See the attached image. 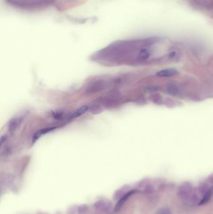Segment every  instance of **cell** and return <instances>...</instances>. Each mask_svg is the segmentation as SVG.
<instances>
[{
	"label": "cell",
	"instance_id": "obj_5",
	"mask_svg": "<svg viewBox=\"0 0 213 214\" xmlns=\"http://www.w3.org/2000/svg\"><path fill=\"white\" fill-rule=\"evenodd\" d=\"M89 109V107L88 106H83L81 107L80 108L78 109L77 110L74 112L73 114H72L70 117V120H73L75 118H77L79 117L82 116V115L84 113H86Z\"/></svg>",
	"mask_w": 213,
	"mask_h": 214
},
{
	"label": "cell",
	"instance_id": "obj_3",
	"mask_svg": "<svg viewBox=\"0 0 213 214\" xmlns=\"http://www.w3.org/2000/svg\"><path fill=\"white\" fill-rule=\"evenodd\" d=\"M54 128H56V127H48V128H44V129H42L41 130L38 131L33 136V140H32L33 143H35V142H36V141L39 139L42 135L47 134V133L53 131Z\"/></svg>",
	"mask_w": 213,
	"mask_h": 214
},
{
	"label": "cell",
	"instance_id": "obj_4",
	"mask_svg": "<svg viewBox=\"0 0 213 214\" xmlns=\"http://www.w3.org/2000/svg\"><path fill=\"white\" fill-rule=\"evenodd\" d=\"M110 207L111 204L104 200H99L95 204V207L101 211H108Z\"/></svg>",
	"mask_w": 213,
	"mask_h": 214
},
{
	"label": "cell",
	"instance_id": "obj_1",
	"mask_svg": "<svg viewBox=\"0 0 213 214\" xmlns=\"http://www.w3.org/2000/svg\"><path fill=\"white\" fill-rule=\"evenodd\" d=\"M112 82H108V81L100 79L97 80L95 82H93L87 88V92L88 93H97L100 91L103 90L109 86L110 83Z\"/></svg>",
	"mask_w": 213,
	"mask_h": 214
},
{
	"label": "cell",
	"instance_id": "obj_8",
	"mask_svg": "<svg viewBox=\"0 0 213 214\" xmlns=\"http://www.w3.org/2000/svg\"><path fill=\"white\" fill-rule=\"evenodd\" d=\"M213 194V187L211 188L210 190H208L207 191V192L206 193L205 195L203 197V199L201 200V202H199V205H204L206 204V203H207L210 200L211 197Z\"/></svg>",
	"mask_w": 213,
	"mask_h": 214
},
{
	"label": "cell",
	"instance_id": "obj_10",
	"mask_svg": "<svg viewBox=\"0 0 213 214\" xmlns=\"http://www.w3.org/2000/svg\"><path fill=\"white\" fill-rule=\"evenodd\" d=\"M7 139V136L6 135H4L1 138V145H3V143L5 142V141Z\"/></svg>",
	"mask_w": 213,
	"mask_h": 214
},
{
	"label": "cell",
	"instance_id": "obj_2",
	"mask_svg": "<svg viewBox=\"0 0 213 214\" xmlns=\"http://www.w3.org/2000/svg\"><path fill=\"white\" fill-rule=\"evenodd\" d=\"M135 192H136L135 190H131V191L127 192V193L125 194L124 195H123L122 197L120 199V200L118 201V202L117 203V204L116 205V207H115V211H120V210L121 209V208L122 207V206L123 205V204H125V202H126L127 201V200L132 195H133L135 193Z\"/></svg>",
	"mask_w": 213,
	"mask_h": 214
},
{
	"label": "cell",
	"instance_id": "obj_6",
	"mask_svg": "<svg viewBox=\"0 0 213 214\" xmlns=\"http://www.w3.org/2000/svg\"><path fill=\"white\" fill-rule=\"evenodd\" d=\"M178 74V71L174 69H166L157 73V75L161 77H169Z\"/></svg>",
	"mask_w": 213,
	"mask_h": 214
},
{
	"label": "cell",
	"instance_id": "obj_7",
	"mask_svg": "<svg viewBox=\"0 0 213 214\" xmlns=\"http://www.w3.org/2000/svg\"><path fill=\"white\" fill-rule=\"evenodd\" d=\"M22 120V118L21 117H16L13 118L9 122V125H8V129L10 131H13L15 128L19 125V124L21 123Z\"/></svg>",
	"mask_w": 213,
	"mask_h": 214
},
{
	"label": "cell",
	"instance_id": "obj_9",
	"mask_svg": "<svg viewBox=\"0 0 213 214\" xmlns=\"http://www.w3.org/2000/svg\"><path fill=\"white\" fill-rule=\"evenodd\" d=\"M157 214H172L171 212H170L169 209L167 208H163L161 210H159Z\"/></svg>",
	"mask_w": 213,
	"mask_h": 214
}]
</instances>
